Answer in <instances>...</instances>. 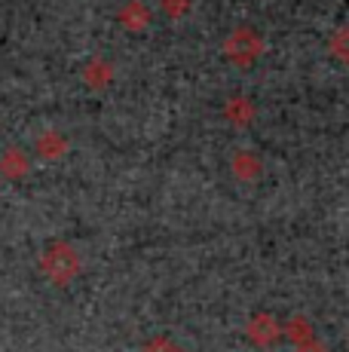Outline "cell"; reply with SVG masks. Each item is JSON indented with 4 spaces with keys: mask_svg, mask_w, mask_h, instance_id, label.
Wrapping results in <instances>:
<instances>
[{
    "mask_svg": "<svg viewBox=\"0 0 349 352\" xmlns=\"http://www.w3.org/2000/svg\"><path fill=\"white\" fill-rule=\"evenodd\" d=\"M227 52H230L236 62H251L254 52H258V43H254V37L243 28V31H236V37H233L230 43H227Z\"/></svg>",
    "mask_w": 349,
    "mask_h": 352,
    "instance_id": "6da1fadb",
    "label": "cell"
},
{
    "mask_svg": "<svg viewBox=\"0 0 349 352\" xmlns=\"http://www.w3.org/2000/svg\"><path fill=\"white\" fill-rule=\"evenodd\" d=\"M300 352H319V349H300Z\"/></svg>",
    "mask_w": 349,
    "mask_h": 352,
    "instance_id": "7a4b0ae2",
    "label": "cell"
}]
</instances>
